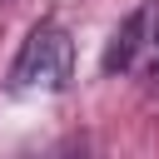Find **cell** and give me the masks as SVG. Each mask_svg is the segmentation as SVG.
I'll use <instances>...</instances> for the list:
<instances>
[{
  "label": "cell",
  "instance_id": "6da1fadb",
  "mask_svg": "<svg viewBox=\"0 0 159 159\" xmlns=\"http://www.w3.org/2000/svg\"><path fill=\"white\" fill-rule=\"evenodd\" d=\"M70 80H75V40L60 15H40L10 60V89L60 94V89H70Z\"/></svg>",
  "mask_w": 159,
  "mask_h": 159
},
{
  "label": "cell",
  "instance_id": "7a4b0ae2",
  "mask_svg": "<svg viewBox=\"0 0 159 159\" xmlns=\"http://www.w3.org/2000/svg\"><path fill=\"white\" fill-rule=\"evenodd\" d=\"M99 70L104 75H119V80H139V84H154L159 80V0H139L114 25Z\"/></svg>",
  "mask_w": 159,
  "mask_h": 159
},
{
  "label": "cell",
  "instance_id": "3957f363",
  "mask_svg": "<svg viewBox=\"0 0 159 159\" xmlns=\"http://www.w3.org/2000/svg\"><path fill=\"white\" fill-rule=\"evenodd\" d=\"M0 5H10V0H0Z\"/></svg>",
  "mask_w": 159,
  "mask_h": 159
}]
</instances>
